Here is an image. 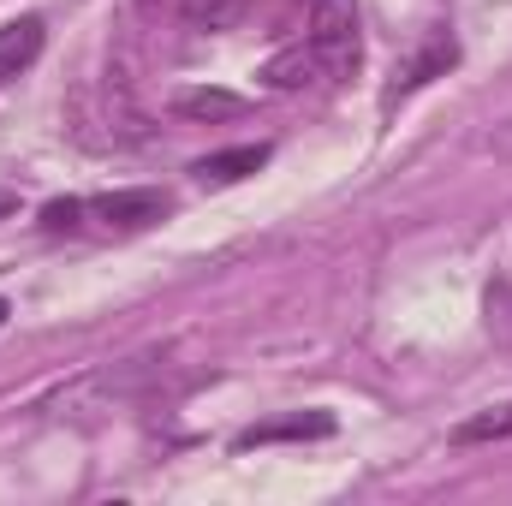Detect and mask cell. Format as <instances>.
Wrapping results in <instances>:
<instances>
[{
  "mask_svg": "<svg viewBox=\"0 0 512 506\" xmlns=\"http://www.w3.org/2000/svg\"><path fill=\"white\" fill-rule=\"evenodd\" d=\"M352 66H358V18H352V6L346 0H310L304 42L280 48L262 66V78H268V90H304L316 78H346Z\"/></svg>",
  "mask_w": 512,
  "mask_h": 506,
  "instance_id": "6da1fadb",
  "label": "cell"
},
{
  "mask_svg": "<svg viewBox=\"0 0 512 506\" xmlns=\"http://www.w3.org/2000/svg\"><path fill=\"white\" fill-rule=\"evenodd\" d=\"M167 209H173V197L155 191V185L114 191V197H66V203H48V209H42V233H78L84 215L96 221V233H143V227H155Z\"/></svg>",
  "mask_w": 512,
  "mask_h": 506,
  "instance_id": "7a4b0ae2",
  "label": "cell"
},
{
  "mask_svg": "<svg viewBox=\"0 0 512 506\" xmlns=\"http://www.w3.org/2000/svg\"><path fill=\"white\" fill-rule=\"evenodd\" d=\"M42 36H48V24H42L36 12H24V18H12V24H0V84H6V78H18V72L42 54Z\"/></svg>",
  "mask_w": 512,
  "mask_h": 506,
  "instance_id": "3957f363",
  "label": "cell"
},
{
  "mask_svg": "<svg viewBox=\"0 0 512 506\" xmlns=\"http://www.w3.org/2000/svg\"><path fill=\"white\" fill-rule=\"evenodd\" d=\"M489 441H512V399L465 417V423H453V447H489Z\"/></svg>",
  "mask_w": 512,
  "mask_h": 506,
  "instance_id": "277c9868",
  "label": "cell"
},
{
  "mask_svg": "<svg viewBox=\"0 0 512 506\" xmlns=\"http://www.w3.org/2000/svg\"><path fill=\"white\" fill-rule=\"evenodd\" d=\"M173 114L179 120H233V114H245V102L227 96V90H179L173 96Z\"/></svg>",
  "mask_w": 512,
  "mask_h": 506,
  "instance_id": "5b68a950",
  "label": "cell"
},
{
  "mask_svg": "<svg viewBox=\"0 0 512 506\" xmlns=\"http://www.w3.org/2000/svg\"><path fill=\"white\" fill-rule=\"evenodd\" d=\"M453 60H459V48H453V36H435V48H429V54H423V60H417V66H411L405 78H399V90H387V102H399V96H411V90H423V84H429L435 72H447Z\"/></svg>",
  "mask_w": 512,
  "mask_h": 506,
  "instance_id": "8992f818",
  "label": "cell"
},
{
  "mask_svg": "<svg viewBox=\"0 0 512 506\" xmlns=\"http://www.w3.org/2000/svg\"><path fill=\"white\" fill-rule=\"evenodd\" d=\"M268 161V149L251 143V149H227V155H209V161H197V179H245Z\"/></svg>",
  "mask_w": 512,
  "mask_h": 506,
  "instance_id": "52a82bcc",
  "label": "cell"
},
{
  "mask_svg": "<svg viewBox=\"0 0 512 506\" xmlns=\"http://www.w3.org/2000/svg\"><path fill=\"white\" fill-rule=\"evenodd\" d=\"M286 435H334V417H286V423H262L251 435H239V447H256V441H286Z\"/></svg>",
  "mask_w": 512,
  "mask_h": 506,
  "instance_id": "ba28073f",
  "label": "cell"
},
{
  "mask_svg": "<svg viewBox=\"0 0 512 506\" xmlns=\"http://www.w3.org/2000/svg\"><path fill=\"white\" fill-rule=\"evenodd\" d=\"M12 209H18V203H12V197H6V191H0V215H12Z\"/></svg>",
  "mask_w": 512,
  "mask_h": 506,
  "instance_id": "9c48e42d",
  "label": "cell"
},
{
  "mask_svg": "<svg viewBox=\"0 0 512 506\" xmlns=\"http://www.w3.org/2000/svg\"><path fill=\"white\" fill-rule=\"evenodd\" d=\"M0 328H6V298H0Z\"/></svg>",
  "mask_w": 512,
  "mask_h": 506,
  "instance_id": "30bf717a",
  "label": "cell"
}]
</instances>
